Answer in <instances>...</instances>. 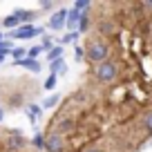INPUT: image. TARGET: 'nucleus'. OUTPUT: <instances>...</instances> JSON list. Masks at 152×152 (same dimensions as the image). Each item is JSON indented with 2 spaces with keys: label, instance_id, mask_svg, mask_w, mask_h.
Returning <instances> with one entry per match:
<instances>
[{
  "label": "nucleus",
  "instance_id": "8",
  "mask_svg": "<svg viewBox=\"0 0 152 152\" xmlns=\"http://www.w3.org/2000/svg\"><path fill=\"white\" fill-rule=\"evenodd\" d=\"M9 54H11V56L16 58V63H18V61H23V56L27 54V49H23V47H16V49H11Z\"/></svg>",
  "mask_w": 152,
  "mask_h": 152
},
{
  "label": "nucleus",
  "instance_id": "7",
  "mask_svg": "<svg viewBox=\"0 0 152 152\" xmlns=\"http://www.w3.org/2000/svg\"><path fill=\"white\" fill-rule=\"evenodd\" d=\"M2 25H5V27H11V29H14V27H18V25H20V20H18V16H16V11L7 16V18L2 20Z\"/></svg>",
  "mask_w": 152,
  "mask_h": 152
},
{
  "label": "nucleus",
  "instance_id": "13",
  "mask_svg": "<svg viewBox=\"0 0 152 152\" xmlns=\"http://www.w3.org/2000/svg\"><path fill=\"white\" fill-rule=\"evenodd\" d=\"M58 101H61V96H52V99L45 101V107H52V105H54V103H58Z\"/></svg>",
  "mask_w": 152,
  "mask_h": 152
},
{
  "label": "nucleus",
  "instance_id": "16",
  "mask_svg": "<svg viewBox=\"0 0 152 152\" xmlns=\"http://www.w3.org/2000/svg\"><path fill=\"white\" fill-rule=\"evenodd\" d=\"M2 58H5V52H2V54H0V63H2Z\"/></svg>",
  "mask_w": 152,
  "mask_h": 152
},
{
  "label": "nucleus",
  "instance_id": "11",
  "mask_svg": "<svg viewBox=\"0 0 152 152\" xmlns=\"http://www.w3.org/2000/svg\"><path fill=\"white\" fill-rule=\"evenodd\" d=\"M61 67H65V61H54L52 65H49V69H52V72H58Z\"/></svg>",
  "mask_w": 152,
  "mask_h": 152
},
{
  "label": "nucleus",
  "instance_id": "3",
  "mask_svg": "<svg viewBox=\"0 0 152 152\" xmlns=\"http://www.w3.org/2000/svg\"><path fill=\"white\" fill-rule=\"evenodd\" d=\"M38 34V29L36 27H31V25H23V27H18L11 36L14 38H18V40H27V38H34Z\"/></svg>",
  "mask_w": 152,
  "mask_h": 152
},
{
  "label": "nucleus",
  "instance_id": "4",
  "mask_svg": "<svg viewBox=\"0 0 152 152\" xmlns=\"http://www.w3.org/2000/svg\"><path fill=\"white\" fill-rule=\"evenodd\" d=\"M65 23H67V11H65V9H61V11H56V14L49 18L47 27H49V29H61Z\"/></svg>",
  "mask_w": 152,
  "mask_h": 152
},
{
  "label": "nucleus",
  "instance_id": "9",
  "mask_svg": "<svg viewBox=\"0 0 152 152\" xmlns=\"http://www.w3.org/2000/svg\"><path fill=\"white\" fill-rule=\"evenodd\" d=\"M61 52H63V47H54V49H49L47 61H54V58H58V56H61Z\"/></svg>",
  "mask_w": 152,
  "mask_h": 152
},
{
  "label": "nucleus",
  "instance_id": "10",
  "mask_svg": "<svg viewBox=\"0 0 152 152\" xmlns=\"http://www.w3.org/2000/svg\"><path fill=\"white\" fill-rule=\"evenodd\" d=\"M54 85H56V74H52V76H49V78H47V81H45V90H54Z\"/></svg>",
  "mask_w": 152,
  "mask_h": 152
},
{
  "label": "nucleus",
  "instance_id": "12",
  "mask_svg": "<svg viewBox=\"0 0 152 152\" xmlns=\"http://www.w3.org/2000/svg\"><path fill=\"white\" fill-rule=\"evenodd\" d=\"M40 52H43V47H31V49H29V58H31V61H34V58H36L38 56V54H40Z\"/></svg>",
  "mask_w": 152,
  "mask_h": 152
},
{
  "label": "nucleus",
  "instance_id": "15",
  "mask_svg": "<svg viewBox=\"0 0 152 152\" xmlns=\"http://www.w3.org/2000/svg\"><path fill=\"white\" fill-rule=\"evenodd\" d=\"M2 116H5V112H2V110H0V123H2Z\"/></svg>",
  "mask_w": 152,
  "mask_h": 152
},
{
  "label": "nucleus",
  "instance_id": "2",
  "mask_svg": "<svg viewBox=\"0 0 152 152\" xmlns=\"http://www.w3.org/2000/svg\"><path fill=\"white\" fill-rule=\"evenodd\" d=\"M0 152H43L25 132L0 123Z\"/></svg>",
  "mask_w": 152,
  "mask_h": 152
},
{
  "label": "nucleus",
  "instance_id": "5",
  "mask_svg": "<svg viewBox=\"0 0 152 152\" xmlns=\"http://www.w3.org/2000/svg\"><path fill=\"white\" fill-rule=\"evenodd\" d=\"M16 16H18L20 23H34L36 18H40L38 11H29V9H18V11H16Z\"/></svg>",
  "mask_w": 152,
  "mask_h": 152
},
{
  "label": "nucleus",
  "instance_id": "1",
  "mask_svg": "<svg viewBox=\"0 0 152 152\" xmlns=\"http://www.w3.org/2000/svg\"><path fill=\"white\" fill-rule=\"evenodd\" d=\"M43 85L29 74H0V110L18 114L40 96Z\"/></svg>",
  "mask_w": 152,
  "mask_h": 152
},
{
  "label": "nucleus",
  "instance_id": "14",
  "mask_svg": "<svg viewBox=\"0 0 152 152\" xmlns=\"http://www.w3.org/2000/svg\"><path fill=\"white\" fill-rule=\"evenodd\" d=\"M40 7L43 9H52V7H56V2H40Z\"/></svg>",
  "mask_w": 152,
  "mask_h": 152
},
{
  "label": "nucleus",
  "instance_id": "6",
  "mask_svg": "<svg viewBox=\"0 0 152 152\" xmlns=\"http://www.w3.org/2000/svg\"><path fill=\"white\" fill-rule=\"evenodd\" d=\"M18 65H25V67H29V69L36 74V72H40V63L38 61H31V58H23V61H18Z\"/></svg>",
  "mask_w": 152,
  "mask_h": 152
}]
</instances>
